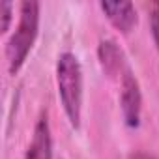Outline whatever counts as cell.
I'll return each instance as SVG.
<instances>
[{
    "mask_svg": "<svg viewBox=\"0 0 159 159\" xmlns=\"http://www.w3.org/2000/svg\"><path fill=\"white\" fill-rule=\"evenodd\" d=\"M150 30H152V36H153V43H155V49L159 52V2H152L150 4Z\"/></svg>",
    "mask_w": 159,
    "mask_h": 159,
    "instance_id": "cell-7",
    "label": "cell"
},
{
    "mask_svg": "<svg viewBox=\"0 0 159 159\" xmlns=\"http://www.w3.org/2000/svg\"><path fill=\"white\" fill-rule=\"evenodd\" d=\"M99 8L118 32L129 34L135 28L137 10H135L133 2H127V0H120V2H101Z\"/></svg>",
    "mask_w": 159,
    "mask_h": 159,
    "instance_id": "cell-5",
    "label": "cell"
},
{
    "mask_svg": "<svg viewBox=\"0 0 159 159\" xmlns=\"http://www.w3.org/2000/svg\"><path fill=\"white\" fill-rule=\"evenodd\" d=\"M25 159H52V137L47 114H41L36 122L34 135L26 148Z\"/></svg>",
    "mask_w": 159,
    "mask_h": 159,
    "instance_id": "cell-6",
    "label": "cell"
},
{
    "mask_svg": "<svg viewBox=\"0 0 159 159\" xmlns=\"http://www.w3.org/2000/svg\"><path fill=\"white\" fill-rule=\"evenodd\" d=\"M127 159H157V157H153L150 153H144V152H137V153H131Z\"/></svg>",
    "mask_w": 159,
    "mask_h": 159,
    "instance_id": "cell-9",
    "label": "cell"
},
{
    "mask_svg": "<svg viewBox=\"0 0 159 159\" xmlns=\"http://www.w3.org/2000/svg\"><path fill=\"white\" fill-rule=\"evenodd\" d=\"M98 60H99V66L103 69V73L111 79L114 77H122L127 69V64H125V54L122 51V47L107 38V39H101L99 41V47H98Z\"/></svg>",
    "mask_w": 159,
    "mask_h": 159,
    "instance_id": "cell-4",
    "label": "cell"
},
{
    "mask_svg": "<svg viewBox=\"0 0 159 159\" xmlns=\"http://www.w3.org/2000/svg\"><path fill=\"white\" fill-rule=\"evenodd\" d=\"M39 10L41 6L36 0H25L19 6V23L6 45V60L11 75L23 67L34 47L39 30Z\"/></svg>",
    "mask_w": 159,
    "mask_h": 159,
    "instance_id": "cell-2",
    "label": "cell"
},
{
    "mask_svg": "<svg viewBox=\"0 0 159 159\" xmlns=\"http://www.w3.org/2000/svg\"><path fill=\"white\" fill-rule=\"evenodd\" d=\"M11 15H13V4L6 0V2H2V32H8L10 30Z\"/></svg>",
    "mask_w": 159,
    "mask_h": 159,
    "instance_id": "cell-8",
    "label": "cell"
},
{
    "mask_svg": "<svg viewBox=\"0 0 159 159\" xmlns=\"http://www.w3.org/2000/svg\"><path fill=\"white\" fill-rule=\"evenodd\" d=\"M56 86H58V96H60L64 112L69 120V125L73 129H79L81 114H83V69H81L79 58L69 51L58 56Z\"/></svg>",
    "mask_w": 159,
    "mask_h": 159,
    "instance_id": "cell-1",
    "label": "cell"
},
{
    "mask_svg": "<svg viewBox=\"0 0 159 159\" xmlns=\"http://www.w3.org/2000/svg\"><path fill=\"white\" fill-rule=\"evenodd\" d=\"M120 107L124 114V122L127 127H139L140 112H142V94L137 77L127 67L122 75V92H120Z\"/></svg>",
    "mask_w": 159,
    "mask_h": 159,
    "instance_id": "cell-3",
    "label": "cell"
}]
</instances>
